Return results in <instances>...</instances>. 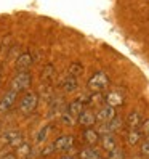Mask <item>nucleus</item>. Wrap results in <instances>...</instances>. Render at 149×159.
<instances>
[{"label": "nucleus", "instance_id": "obj_1", "mask_svg": "<svg viewBox=\"0 0 149 159\" xmlns=\"http://www.w3.org/2000/svg\"><path fill=\"white\" fill-rule=\"evenodd\" d=\"M109 87V77L106 76V72L98 71L88 79V90L93 93H101Z\"/></svg>", "mask_w": 149, "mask_h": 159}, {"label": "nucleus", "instance_id": "obj_2", "mask_svg": "<svg viewBox=\"0 0 149 159\" xmlns=\"http://www.w3.org/2000/svg\"><path fill=\"white\" fill-rule=\"evenodd\" d=\"M31 84H32V77H31L29 71H18V74L10 82V89L16 90L18 93H21V92H26L29 89Z\"/></svg>", "mask_w": 149, "mask_h": 159}, {"label": "nucleus", "instance_id": "obj_3", "mask_svg": "<svg viewBox=\"0 0 149 159\" xmlns=\"http://www.w3.org/2000/svg\"><path fill=\"white\" fill-rule=\"evenodd\" d=\"M37 105H39V95L35 92H26L20 101V111L27 116V114L34 113Z\"/></svg>", "mask_w": 149, "mask_h": 159}, {"label": "nucleus", "instance_id": "obj_4", "mask_svg": "<svg viewBox=\"0 0 149 159\" xmlns=\"http://www.w3.org/2000/svg\"><path fill=\"white\" fill-rule=\"evenodd\" d=\"M18 95H20V93H18L16 90H13V89L5 92V95L2 97V100H0V114H7L8 111L13 108V105L18 100Z\"/></svg>", "mask_w": 149, "mask_h": 159}, {"label": "nucleus", "instance_id": "obj_5", "mask_svg": "<svg viewBox=\"0 0 149 159\" xmlns=\"http://www.w3.org/2000/svg\"><path fill=\"white\" fill-rule=\"evenodd\" d=\"M116 116H117V114H116V108L106 105V106H103V108L98 111V114H96V122H99V124H109Z\"/></svg>", "mask_w": 149, "mask_h": 159}, {"label": "nucleus", "instance_id": "obj_6", "mask_svg": "<svg viewBox=\"0 0 149 159\" xmlns=\"http://www.w3.org/2000/svg\"><path fill=\"white\" fill-rule=\"evenodd\" d=\"M77 122L83 129L85 127H93L96 124V114L93 113V111H90V109H83L82 113L77 116Z\"/></svg>", "mask_w": 149, "mask_h": 159}, {"label": "nucleus", "instance_id": "obj_7", "mask_svg": "<svg viewBox=\"0 0 149 159\" xmlns=\"http://www.w3.org/2000/svg\"><path fill=\"white\" fill-rule=\"evenodd\" d=\"M104 101H106V105L117 108V106H122V105H124L125 98H124V93L120 92V90H111V92L106 93Z\"/></svg>", "mask_w": 149, "mask_h": 159}, {"label": "nucleus", "instance_id": "obj_8", "mask_svg": "<svg viewBox=\"0 0 149 159\" xmlns=\"http://www.w3.org/2000/svg\"><path fill=\"white\" fill-rule=\"evenodd\" d=\"M32 63H34L32 55L29 52H24L21 55H18V58L15 61V66H16L18 71H27V69L32 66Z\"/></svg>", "mask_w": 149, "mask_h": 159}, {"label": "nucleus", "instance_id": "obj_9", "mask_svg": "<svg viewBox=\"0 0 149 159\" xmlns=\"http://www.w3.org/2000/svg\"><path fill=\"white\" fill-rule=\"evenodd\" d=\"M72 145H74V137L72 135H61L55 140V143H53L56 151H68Z\"/></svg>", "mask_w": 149, "mask_h": 159}, {"label": "nucleus", "instance_id": "obj_10", "mask_svg": "<svg viewBox=\"0 0 149 159\" xmlns=\"http://www.w3.org/2000/svg\"><path fill=\"white\" fill-rule=\"evenodd\" d=\"M99 138H101L99 132L95 130L93 127H85V129H83V140H85L90 146H95L99 142Z\"/></svg>", "mask_w": 149, "mask_h": 159}, {"label": "nucleus", "instance_id": "obj_11", "mask_svg": "<svg viewBox=\"0 0 149 159\" xmlns=\"http://www.w3.org/2000/svg\"><path fill=\"white\" fill-rule=\"evenodd\" d=\"M16 156H18V159H31L32 156H34V153H32V146L29 145V143H21L20 146L16 148V153H15Z\"/></svg>", "mask_w": 149, "mask_h": 159}, {"label": "nucleus", "instance_id": "obj_12", "mask_svg": "<svg viewBox=\"0 0 149 159\" xmlns=\"http://www.w3.org/2000/svg\"><path fill=\"white\" fill-rule=\"evenodd\" d=\"M141 122H143L141 113H138V111H132V113L128 114V117H127V125H128V129H139Z\"/></svg>", "mask_w": 149, "mask_h": 159}, {"label": "nucleus", "instance_id": "obj_13", "mask_svg": "<svg viewBox=\"0 0 149 159\" xmlns=\"http://www.w3.org/2000/svg\"><path fill=\"white\" fill-rule=\"evenodd\" d=\"M68 111L77 119V116L83 111V100L82 98H77V100H72L69 105H68Z\"/></svg>", "mask_w": 149, "mask_h": 159}, {"label": "nucleus", "instance_id": "obj_14", "mask_svg": "<svg viewBox=\"0 0 149 159\" xmlns=\"http://www.w3.org/2000/svg\"><path fill=\"white\" fill-rule=\"evenodd\" d=\"M77 87H79L77 77H76V76H71V74H69V76L64 79V82H63V89H64V92H68V93L76 92Z\"/></svg>", "mask_w": 149, "mask_h": 159}, {"label": "nucleus", "instance_id": "obj_15", "mask_svg": "<svg viewBox=\"0 0 149 159\" xmlns=\"http://www.w3.org/2000/svg\"><path fill=\"white\" fill-rule=\"evenodd\" d=\"M99 142H101V146H103L106 151H111V149H114L117 146L112 134H103V135H101V138H99Z\"/></svg>", "mask_w": 149, "mask_h": 159}, {"label": "nucleus", "instance_id": "obj_16", "mask_svg": "<svg viewBox=\"0 0 149 159\" xmlns=\"http://www.w3.org/2000/svg\"><path fill=\"white\" fill-rule=\"evenodd\" d=\"M127 137H128V138H127V140H128V145H130V146H136L139 142H141L143 134H141V130H139V129H130Z\"/></svg>", "mask_w": 149, "mask_h": 159}, {"label": "nucleus", "instance_id": "obj_17", "mask_svg": "<svg viewBox=\"0 0 149 159\" xmlns=\"http://www.w3.org/2000/svg\"><path fill=\"white\" fill-rule=\"evenodd\" d=\"M55 74H56V71H55L53 64H46V66H43V69H42L40 77H42L43 82H50V80L55 77Z\"/></svg>", "mask_w": 149, "mask_h": 159}, {"label": "nucleus", "instance_id": "obj_18", "mask_svg": "<svg viewBox=\"0 0 149 159\" xmlns=\"http://www.w3.org/2000/svg\"><path fill=\"white\" fill-rule=\"evenodd\" d=\"M79 157L80 159H101L99 153L93 148H85V149H82V151H79Z\"/></svg>", "mask_w": 149, "mask_h": 159}, {"label": "nucleus", "instance_id": "obj_19", "mask_svg": "<svg viewBox=\"0 0 149 159\" xmlns=\"http://www.w3.org/2000/svg\"><path fill=\"white\" fill-rule=\"evenodd\" d=\"M20 135H21L20 130H8V132H5V134H3L2 137H0V138H2L3 145H5V146H8V145H10L15 138H18Z\"/></svg>", "mask_w": 149, "mask_h": 159}, {"label": "nucleus", "instance_id": "obj_20", "mask_svg": "<svg viewBox=\"0 0 149 159\" xmlns=\"http://www.w3.org/2000/svg\"><path fill=\"white\" fill-rule=\"evenodd\" d=\"M122 125H124V120L122 119H120L119 116H116L112 120H111V122L107 124V127H109V130H111V132H117V130H120V129H122Z\"/></svg>", "mask_w": 149, "mask_h": 159}, {"label": "nucleus", "instance_id": "obj_21", "mask_svg": "<svg viewBox=\"0 0 149 159\" xmlns=\"http://www.w3.org/2000/svg\"><path fill=\"white\" fill-rule=\"evenodd\" d=\"M74 119H76V117H74V116L69 113L68 108L61 113V120H63V124H64V125H72V124H74Z\"/></svg>", "mask_w": 149, "mask_h": 159}, {"label": "nucleus", "instance_id": "obj_22", "mask_svg": "<svg viewBox=\"0 0 149 159\" xmlns=\"http://www.w3.org/2000/svg\"><path fill=\"white\" fill-rule=\"evenodd\" d=\"M107 159H124V151L119 146H116L114 149L107 151Z\"/></svg>", "mask_w": 149, "mask_h": 159}, {"label": "nucleus", "instance_id": "obj_23", "mask_svg": "<svg viewBox=\"0 0 149 159\" xmlns=\"http://www.w3.org/2000/svg\"><path fill=\"white\" fill-rule=\"evenodd\" d=\"M82 71H83V66H82L80 63H77V61L72 63L71 66H69V74H71V76H76V77H77Z\"/></svg>", "mask_w": 149, "mask_h": 159}, {"label": "nucleus", "instance_id": "obj_24", "mask_svg": "<svg viewBox=\"0 0 149 159\" xmlns=\"http://www.w3.org/2000/svg\"><path fill=\"white\" fill-rule=\"evenodd\" d=\"M48 130H50V127H48V125H43V127L40 129V132L37 134V143H42V142H45L46 135H48Z\"/></svg>", "mask_w": 149, "mask_h": 159}, {"label": "nucleus", "instance_id": "obj_25", "mask_svg": "<svg viewBox=\"0 0 149 159\" xmlns=\"http://www.w3.org/2000/svg\"><path fill=\"white\" fill-rule=\"evenodd\" d=\"M139 130H141L143 135L149 137V119H144V120H143L141 125H139Z\"/></svg>", "mask_w": 149, "mask_h": 159}, {"label": "nucleus", "instance_id": "obj_26", "mask_svg": "<svg viewBox=\"0 0 149 159\" xmlns=\"http://www.w3.org/2000/svg\"><path fill=\"white\" fill-rule=\"evenodd\" d=\"M56 149H55V146L53 145H48V146H45L43 149H42V153H40V156L42 157H46V156H50V154H53Z\"/></svg>", "mask_w": 149, "mask_h": 159}, {"label": "nucleus", "instance_id": "obj_27", "mask_svg": "<svg viewBox=\"0 0 149 159\" xmlns=\"http://www.w3.org/2000/svg\"><path fill=\"white\" fill-rule=\"evenodd\" d=\"M141 154L144 157H149V137L146 138V142L141 143Z\"/></svg>", "mask_w": 149, "mask_h": 159}, {"label": "nucleus", "instance_id": "obj_28", "mask_svg": "<svg viewBox=\"0 0 149 159\" xmlns=\"http://www.w3.org/2000/svg\"><path fill=\"white\" fill-rule=\"evenodd\" d=\"M21 143H24V137H23V134H21L20 137H18V138H15V140H13V142H11L10 145H8V146H10V148H18Z\"/></svg>", "mask_w": 149, "mask_h": 159}, {"label": "nucleus", "instance_id": "obj_29", "mask_svg": "<svg viewBox=\"0 0 149 159\" xmlns=\"http://www.w3.org/2000/svg\"><path fill=\"white\" fill-rule=\"evenodd\" d=\"M0 159H18V156H16L15 153H7L5 156H2Z\"/></svg>", "mask_w": 149, "mask_h": 159}, {"label": "nucleus", "instance_id": "obj_30", "mask_svg": "<svg viewBox=\"0 0 149 159\" xmlns=\"http://www.w3.org/2000/svg\"><path fill=\"white\" fill-rule=\"evenodd\" d=\"M61 159H74V157H71V156H64V157H61Z\"/></svg>", "mask_w": 149, "mask_h": 159}, {"label": "nucleus", "instance_id": "obj_31", "mask_svg": "<svg viewBox=\"0 0 149 159\" xmlns=\"http://www.w3.org/2000/svg\"><path fill=\"white\" fill-rule=\"evenodd\" d=\"M0 134H2V122H0Z\"/></svg>", "mask_w": 149, "mask_h": 159}, {"label": "nucleus", "instance_id": "obj_32", "mask_svg": "<svg viewBox=\"0 0 149 159\" xmlns=\"http://www.w3.org/2000/svg\"><path fill=\"white\" fill-rule=\"evenodd\" d=\"M0 77H2V68H0Z\"/></svg>", "mask_w": 149, "mask_h": 159}]
</instances>
